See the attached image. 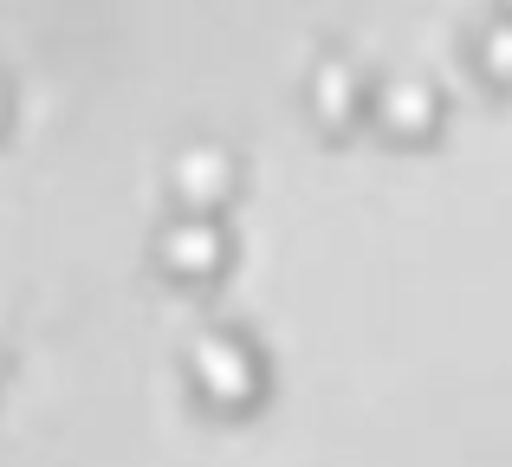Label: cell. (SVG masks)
Returning a JSON list of instances; mask_svg holds the SVG:
<instances>
[{
    "label": "cell",
    "mask_w": 512,
    "mask_h": 467,
    "mask_svg": "<svg viewBox=\"0 0 512 467\" xmlns=\"http://www.w3.org/2000/svg\"><path fill=\"white\" fill-rule=\"evenodd\" d=\"M214 253H221V240H214V228H182V234H169V260L182 266V273H201V266H214Z\"/></svg>",
    "instance_id": "7a4b0ae2"
},
{
    "label": "cell",
    "mask_w": 512,
    "mask_h": 467,
    "mask_svg": "<svg viewBox=\"0 0 512 467\" xmlns=\"http://www.w3.org/2000/svg\"><path fill=\"white\" fill-rule=\"evenodd\" d=\"M195 377L214 383L221 396H240L253 383V370H247V351H240L234 338H201L195 344Z\"/></svg>",
    "instance_id": "6da1fadb"
},
{
    "label": "cell",
    "mask_w": 512,
    "mask_h": 467,
    "mask_svg": "<svg viewBox=\"0 0 512 467\" xmlns=\"http://www.w3.org/2000/svg\"><path fill=\"white\" fill-rule=\"evenodd\" d=\"M493 59H506V65H512V33H500V39H493Z\"/></svg>",
    "instance_id": "3957f363"
}]
</instances>
